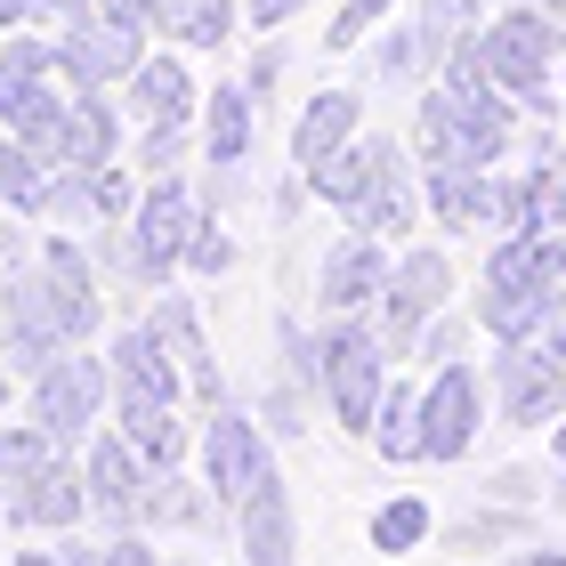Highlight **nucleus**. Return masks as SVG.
<instances>
[{
	"label": "nucleus",
	"instance_id": "58836bf2",
	"mask_svg": "<svg viewBox=\"0 0 566 566\" xmlns=\"http://www.w3.org/2000/svg\"><path fill=\"white\" fill-rule=\"evenodd\" d=\"M33 17L41 24H82V17H97V0H33Z\"/></svg>",
	"mask_w": 566,
	"mask_h": 566
},
{
	"label": "nucleus",
	"instance_id": "b1692460",
	"mask_svg": "<svg viewBox=\"0 0 566 566\" xmlns=\"http://www.w3.org/2000/svg\"><path fill=\"white\" fill-rule=\"evenodd\" d=\"M429 211L446 227H478L485 211H494V187H485L478 170H429Z\"/></svg>",
	"mask_w": 566,
	"mask_h": 566
},
{
	"label": "nucleus",
	"instance_id": "ddd939ff",
	"mask_svg": "<svg viewBox=\"0 0 566 566\" xmlns=\"http://www.w3.org/2000/svg\"><path fill=\"white\" fill-rule=\"evenodd\" d=\"M114 397H163V405H178V356H170V340L154 324H122V340H114Z\"/></svg>",
	"mask_w": 566,
	"mask_h": 566
},
{
	"label": "nucleus",
	"instance_id": "72a5a7b5",
	"mask_svg": "<svg viewBox=\"0 0 566 566\" xmlns=\"http://www.w3.org/2000/svg\"><path fill=\"white\" fill-rule=\"evenodd\" d=\"M227 260H235V243H227L219 227H195V243H187V268H195V275H219Z\"/></svg>",
	"mask_w": 566,
	"mask_h": 566
},
{
	"label": "nucleus",
	"instance_id": "c756f323",
	"mask_svg": "<svg viewBox=\"0 0 566 566\" xmlns=\"http://www.w3.org/2000/svg\"><path fill=\"white\" fill-rule=\"evenodd\" d=\"M90 211H97V227L138 211V187H130V170H122V163H97L90 170Z\"/></svg>",
	"mask_w": 566,
	"mask_h": 566
},
{
	"label": "nucleus",
	"instance_id": "412c9836",
	"mask_svg": "<svg viewBox=\"0 0 566 566\" xmlns=\"http://www.w3.org/2000/svg\"><path fill=\"white\" fill-rule=\"evenodd\" d=\"M122 437L146 453V470H178V453H187L178 405H163V397H122Z\"/></svg>",
	"mask_w": 566,
	"mask_h": 566
},
{
	"label": "nucleus",
	"instance_id": "2f4dec72",
	"mask_svg": "<svg viewBox=\"0 0 566 566\" xmlns=\"http://www.w3.org/2000/svg\"><path fill=\"white\" fill-rule=\"evenodd\" d=\"M380 9H389V0H348V9L332 17V33H324V49H356V41L373 33V17H380Z\"/></svg>",
	"mask_w": 566,
	"mask_h": 566
},
{
	"label": "nucleus",
	"instance_id": "7c9ffc66",
	"mask_svg": "<svg viewBox=\"0 0 566 566\" xmlns=\"http://www.w3.org/2000/svg\"><path fill=\"white\" fill-rule=\"evenodd\" d=\"M470 0H421V41L446 57V49H461V33H470Z\"/></svg>",
	"mask_w": 566,
	"mask_h": 566
},
{
	"label": "nucleus",
	"instance_id": "f3484780",
	"mask_svg": "<svg viewBox=\"0 0 566 566\" xmlns=\"http://www.w3.org/2000/svg\"><path fill=\"white\" fill-rule=\"evenodd\" d=\"M122 106L138 122H187V106H195L187 57H138V73L122 82Z\"/></svg>",
	"mask_w": 566,
	"mask_h": 566
},
{
	"label": "nucleus",
	"instance_id": "4468645a",
	"mask_svg": "<svg viewBox=\"0 0 566 566\" xmlns=\"http://www.w3.org/2000/svg\"><path fill=\"white\" fill-rule=\"evenodd\" d=\"M389 292V260H380V235H348V243H332L324 251V268H316V300L324 307H365Z\"/></svg>",
	"mask_w": 566,
	"mask_h": 566
},
{
	"label": "nucleus",
	"instance_id": "2eb2a0df",
	"mask_svg": "<svg viewBox=\"0 0 566 566\" xmlns=\"http://www.w3.org/2000/svg\"><path fill=\"white\" fill-rule=\"evenodd\" d=\"M130 227H138V243H146L163 268H170V260H187V243H195V227H202L195 195H187V178H154V187L138 195Z\"/></svg>",
	"mask_w": 566,
	"mask_h": 566
},
{
	"label": "nucleus",
	"instance_id": "de8ad7c7",
	"mask_svg": "<svg viewBox=\"0 0 566 566\" xmlns=\"http://www.w3.org/2000/svg\"><path fill=\"white\" fill-rule=\"evenodd\" d=\"M543 9H551V17H566V0H543Z\"/></svg>",
	"mask_w": 566,
	"mask_h": 566
},
{
	"label": "nucleus",
	"instance_id": "39448f33",
	"mask_svg": "<svg viewBox=\"0 0 566 566\" xmlns=\"http://www.w3.org/2000/svg\"><path fill=\"white\" fill-rule=\"evenodd\" d=\"M106 397H114V365H97V356H57L49 373H33V421L65 446L106 413Z\"/></svg>",
	"mask_w": 566,
	"mask_h": 566
},
{
	"label": "nucleus",
	"instance_id": "9b49d317",
	"mask_svg": "<svg viewBox=\"0 0 566 566\" xmlns=\"http://www.w3.org/2000/svg\"><path fill=\"white\" fill-rule=\"evenodd\" d=\"M114 146H122V114H114L97 90H73V106H65V122H57V138H49V146H33V154H41L49 170L90 178L97 163H114Z\"/></svg>",
	"mask_w": 566,
	"mask_h": 566
},
{
	"label": "nucleus",
	"instance_id": "c85d7f7f",
	"mask_svg": "<svg viewBox=\"0 0 566 566\" xmlns=\"http://www.w3.org/2000/svg\"><path fill=\"white\" fill-rule=\"evenodd\" d=\"M373 437H380V453H413V437H421V397L413 389H380V413H373Z\"/></svg>",
	"mask_w": 566,
	"mask_h": 566
},
{
	"label": "nucleus",
	"instance_id": "49530a36",
	"mask_svg": "<svg viewBox=\"0 0 566 566\" xmlns=\"http://www.w3.org/2000/svg\"><path fill=\"white\" fill-rule=\"evenodd\" d=\"M0 405H9V365H0Z\"/></svg>",
	"mask_w": 566,
	"mask_h": 566
},
{
	"label": "nucleus",
	"instance_id": "ea45409f",
	"mask_svg": "<svg viewBox=\"0 0 566 566\" xmlns=\"http://www.w3.org/2000/svg\"><path fill=\"white\" fill-rule=\"evenodd\" d=\"M292 9H300V0H251V24H260V33H275Z\"/></svg>",
	"mask_w": 566,
	"mask_h": 566
},
{
	"label": "nucleus",
	"instance_id": "a211bd4d",
	"mask_svg": "<svg viewBox=\"0 0 566 566\" xmlns=\"http://www.w3.org/2000/svg\"><path fill=\"white\" fill-rule=\"evenodd\" d=\"M73 97H57V73H33V82H0V130H17L24 146H49L57 138Z\"/></svg>",
	"mask_w": 566,
	"mask_h": 566
},
{
	"label": "nucleus",
	"instance_id": "423d86ee",
	"mask_svg": "<svg viewBox=\"0 0 566 566\" xmlns=\"http://www.w3.org/2000/svg\"><path fill=\"white\" fill-rule=\"evenodd\" d=\"M494 397H502V421H510V429L558 421V413H566V365H558L551 348L502 340V356H494Z\"/></svg>",
	"mask_w": 566,
	"mask_h": 566
},
{
	"label": "nucleus",
	"instance_id": "5701e85b",
	"mask_svg": "<svg viewBox=\"0 0 566 566\" xmlns=\"http://www.w3.org/2000/svg\"><path fill=\"white\" fill-rule=\"evenodd\" d=\"M154 332H163V340H170V356H178V365L195 373V389L219 405V373H211V348H202V324H195V307L170 292L163 307H154Z\"/></svg>",
	"mask_w": 566,
	"mask_h": 566
},
{
	"label": "nucleus",
	"instance_id": "c03bdc74",
	"mask_svg": "<svg viewBox=\"0 0 566 566\" xmlns=\"http://www.w3.org/2000/svg\"><path fill=\"white\" fill-rule=\"evenodd\" d=\"M518 566H566V551H526Z\"/></svg>",
	"mask_w": 566,
	"mask_h": 566
},
{
	"label": "nucleus",
	"instance_id": "79ce46f5",
	"mask_svg": "<svg viewBox=\"0 0 566 566\" xmlns=\"http://www.w3.org/2000/svg\"><path fill=\"white\" fill-rule=\"evenodd\" d=\"M543 243H551V268H558V283H566V227H551Z\"/></svg>",
	"mask_w": 566,
	"mask_h": 566
},
{
	"label": "nucleus",
	"instance_id": "6e6552de",
	"mask_svg": "<svg viewBox=\"0 0 566 566\" xmlns=\"http://www.w3.org/2000/svg\"><path fill=\"white\" fill-rule=\"evenodd\" d=\"M82 478H90V510H97L114 534L146 518V485H154V470H146V453H138L122 429H114V437H90Z\"/></svg>",
	"mask_w": 566,
	"mask_h": 566
},
{
	"label": "nucleus",
	"instance_id": "473e14b6",
	"mask_svg": "<svg viewBox=\"0 0 566 566\" xmlns=\"http://www.w3.org/2000/svg\"><path fill=\"white\" fill-rule=\"evenodd\" d=\"M97 17L138 24V33H163V24H170V0H97Z\"/></svg>",
	"mask_w": 566,
	"mask_h": 566
},
{
	"label": "nucleus",
	"instance_id": "7ed1b4c3",
	"mask_svg": "<svg viewBox=\"0 0 566 566\" xmlns=\"http://www.w3.org/2000/svg\"><path fill=\"white\" fill-rule=\"evenodd\" d=\"M316 373H324V389H332L340 429L373 437V413H380V332H373V324H340V332L316 348Z\"/></svg>",
	"mask_w": 566,
	"mask_h": 566
},
{
	"label": "nucleus",
	"instance_id": "1a4fd4ad",
	"mask_svg": "<svg viewBox=\"0 0 566 566\" xmlns=\"http://www.w3.org/2000/svg\"><path fill=\"white\" fill-rule=\"evenodd\" d=\"M478 446V373L470 365H437L429 397H421V437L413 453L421 461H461Z\"/></svg>",
	"mask_w": 566,
	"mask_h": 566
},
{
	"label": "nucleus",
	"instance_id": "e433bc0d",
	"mask_svg": "<svg viewBox=\"0 0 566 566\" xmlns=\"http://www.w3.org/2000/svg\"><path fill=\"white\" fill-rule=\"evenodd\" d=\"M97 566H163V558H154V543H146V534H130V526H122L114 543L97 551Z\"/></svg>",
	"mask_w": 566,
	"mask_h": 566
},
{
	"label": "nucleus",
	"instance_id": "f257e3e1",
	"mask_svg": "<svg viewBox=\"0 0 566 566\" xmlns=\"http://www.w3.org/2000/svg\"><path fill=\"white\" fill-rule=\"evenodd\" d=\"M566 283L551 268V243L543 235H510L494 260H485V300H478V324L494 332V340H526V332H543L558 316Z\"/></svg>",
	"mask_w": 566,
	"mask_h": 566
},
{
	"label": "nucleus",
	"instance_id": "f03ea898",
	"mask_svg": "<svg viewBox=\"0 0 566 566\" xmlns=\"http://www.w3.org/2000/svg\"><path fill=\"white\" fill-rule=\"evenodd\" d=\"M551 57H558V24H551V9H510L502 24H485V33H478L485 82L510 90L518 106H551V97H543Z\"/></svg>",
	"mask_w": 566,
	"mask_h": 566
},
{
	"label": "nucleus",
	"instance_id": "37998d69",
	"mask_svg": "<svg viewBox=\"0 0 566 566\" xmlns=\"http://www.w3.org/2000/svg\"><path fill=\"white\" fill-rule=\"evenodd\" d=\"M551 356H558V365H566V316H551V340H543Z\"/></svg>",
	"mask_w": 566,
	"mask_h": 566
},
{
	"label": "nucleus",
	"instance_id": "dca6fc26",
	"mask_svg": "<svg viewBox=\"0 0 566 566\" xmlns=\"http://www.w3.org/2000/svg\"><path fill=\"white\" fill-rule=\"evenodd\" d=\"M243 566H292V502L275 470L243 494Z\"/></svg>",
	"mask_w": 566,
	"mask_h": 566
},
{
	"label": "nucleus",
	"instance_id": "a878e982",
	"mask_svg": "<svg viewBox=\"0 0 566 566\" xmlns=\"http://www.w3.org/2000/svg\"><path fill=\"white\" fill-rule=\"evenodd\" d=\"M251 154V90H211V163Z\"/></svg>",
	"mask_w": 566,
	"mask_h": 566
},
{
	"label": "nucleus",
	"instance_id": "4c0bfd02",
	"mask_svg": "<svg viewBox=\"0 0 566 566\" xmlns=\"http://www.w3.org/2000/svg\"><path fill=\"white\" fill-rule=\"evenodd\" d=\"M421 356L453 365V356H461V324H453V316H446V324H429V332H421Z\"/></svg>",
	"mask_w": 566,
	"mask_h": 566
},
{
	"label": "nucleus",
	"instance_id": "4be33fe9",
	"mask_svg": "<svg viewBox=\"0 0 566 566\" xmlns=\"http://www.w3.org/2000/svg\"><path fill=\"white\" fill-rule=\"evenodd\" d=\"M380 146H389V138H365V146L324 154V163L307 170V187H316L324 202H340V211H356V195H365V187H373V170H380Z\"/></svg>",
	"mask_w": 566,
	"mask_h": 566
},
{
	"label": "nucleus",
	"instance_id": "6ab92c4d",
	"mask_svg": "<svg viewBox=\"0 0 566 566\" xmlns=\"http://www.w3.org/2000/svg\"><path fill=\"white\" fill-rule=\"evenodd\" d=\"M356 138V97L348 90H324V97H307V114H300V130H292V163L300 178L324 163V154H340Z\"/></svg>",
	"mask_w": 566,
	"mask_h": 566
},
{
	"label": "nucleus",
	"instance_id": "bb28decb",
	"mask_svg": "<svg viewBox=\"0 0 566 566\" xmlns=\"http://www.w3.org/2000/svg\"><path fill=\"white\" fill-rule=\"evenodd\" d=\"M163 33H178L187 49H219L227 33H235V9H227V0H170Z\"/></svg>",
	"mask_w": 566,
	"mask_h": 566
},
{
	"label": "nucleus",
	"instance_id": "393cba45",
	"mask_svg": "<svg viewBox=\"0 0 566 566\" xmlns=\"http://www.w3.org/2000/svg\"><path fill=\"white\" fill-rule=\"evenodd\" d=\"M421 534H429V502H421V494H397V502L373 510V551H380V558L421 551Z\"/></svg>",
	"mask_w": 566,
	"mask_h": 566
},
{
	"label": "nucleus",
	"instance_id": "a18cd8bd",
	"mask_svg": "<svg viewBox=\"0 0 566 566\" xmlns=\"http://www.w3.org/2000/svg\"><path fill=\"white\" fill-rule=\"evenodd\" d=\"M17 566H65V558H57V551H24Z\"/></svg>",
	"mask_w": 566,
	"mask_h": 566
},
{
	"label": "nucleus",
	"instance_id": "0eeeda50",
	"mask_svg": "<svg viewBox=\"0 0 566 566\" xmlns=\"http://www.w3.org/2000/svg\"><path fill=\"white\" fill-rule=\"evenodd\" d=\"M275 470V453H268V437L251 429V413H235V405H211V429H202V478H211V494L219 502H235Z\"/></svg>",
	"mask_w": 566,
	"mask_h": 566
},
{
	"label": "nucleus",
	"instance_id": "f704fd0d",
	"mask_svg": "<svg viewBox=\"0 0 566 566\" xmlns=\"http://www.w3.org/2000/svg\"><path fill=\"white\" fill-rule=\"evenodd\" d=\"M178 154H187V122H146V163L170 170Z\"/></svg>",
	"mask_w": 566,
	"mask_h": 566
},
{
	"label": "nucleus",
	"instance_id": "f8f14e48",
	"mask_svg": "<svg viewBox=\"0 0 566 566\" xmlns=\"http://www.w3.org/2000/svg\"><path fill=\"white\" fill-rule=\"evenodd\" d=\"M446 251H405V260L389 268V307H380V332L405 348V340H421V324L446 307Z\"/></svg>",
	"mask_w": 566,
	"mask_h": 566
},
{
	"label": "nucleus",
	"instance_id": "aec40b11",
	"mask_svg": "<svg viewBox=\"0 0 566 566\" xmlns=\"http://www.w3.org/2000/svg\"><path fill=\"white\" fill-rule=\"evenodd\" d=\"M365 235H405L413 227V187H405V163H397V146H380V170H373V187L356 195V211H348Z\"/></svg>",
	"mask_w": 566,
	"mask_h": 566
},
{
	"label": "nucleus",
	"instance_id": "a19ab883",
	"mask_svg": "<svg viewBox=\"0 0 566 566\" xmlns=\"http://www.w3.org/2000/svg\"><path fill=\"white\" fill-rule=\"evenodd\" d=\"M24 17H33V0H0V33H17Z\"/></svg>",
	"mask_w": 566,
	"mask_h": 566
},
{
	"label": "nucleus",
	"instance_id": "9d476101",
	"mask_svg": "<svg viewBox=\"0 0 566 566\" xmlns=\"http://www.w3.org/2000/svg\"><path fill=\"white\" fill-rule=\"evenodd\" d=\"M9 518H17V526H33V534H65V526H82V518H90V478L73 470L65 453H49L33 478H17V485H9Z\"/></svg>",
	"mask_w": 566,
	"mask_h": 566
},
{
	"label": "nucleus",
	"instance_id": "c9c22d12",
	"mask_svg": "<svg viewBox=\"0 0 566 566\" xmlns=\"http://www.w3.org/2000/svg\"><path fill=\"white\" fill-rule=\"evenodd\" d=\"M534 187H543V219L566 227V154H551V163L534 170Z\"/></svg>",
	"mask_w": 566,
	"mask_h": 566
},
{
	"label": "nucleus",
	"instance_id": "20e7f679",
	"mask_svg": "<svg viewBox=\"0 0 566 566\" xmlns=\"http://www.w3.org/2000/svg\"><path fill=\"white\" fill-rule=\"evenodd\" d=\"M146 57V33L138 24H114V17H82V24H57V73L65 90H114L130 82Z\"/></svg>",
	"mask_w": 566,
	"mask_h": 566
},
{
	"label": "nucleus",
	"instance_id": "cd10ccee",
	"mask_svg": "<svg viewBox=\"0 0 566 566\" xmlns=\"http://www.w3.org/2000/svg\"><path fill=\"white\" fill-rule=\"evenodd\" d=\"M49 453H65V437H49L41 421H24V429H0V485H17V478H33Z\"/></svg>",
	"mask_w": 566,
	"mask_h": 566
}]
</instances>
